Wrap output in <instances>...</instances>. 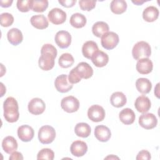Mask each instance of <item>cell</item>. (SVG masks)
<instances>
[{
	"label": "cell",
	"mask_w": 160,
	"mask_h": 160,
	"mask_svg": "<svg viewBox=\"0 0 160 160\" xmlns=\"http://www.w3.org/2000/svg\"><path fill=\"white\" fill-rule=\"evenodd\" d=\"M75 134L81 138H88L91 132L90 126L86 122L78 123L74 128Z\"/></svg>",
	"instance_id": "obj_30"
},
{
	"label": "cell",
	"mask_w": 160,
	"mask_h": 160,
	"mask_svg": "<svg viewBox=\"0 0 160 160\" xmlns=\"http://www.w3.org/2000/svg\"><path fill=\"white\" fill-rule=\"evenodd\" d=\"M109 26L104 21H98L92 27V32L98 38H101L105 33L109 32Z\"/></svg>",
	"instance_id": "obj_28"
},
{
	"label": "cell",
	"mask_w": 160,
	"mask_h": 160,
	"mask_svg": "<svg viewBox=\"0 0 160 160\" xmlns=\"http://www.w3.org/2000/svg\"><path fill=\"white\" fill-rule=\"evenodd\" d=\"M1 25L2 27H9L14 22V17L8 12H3L0 16Z\"/></svg>",
	"instance_id": "obj_35"
},
{
	"label": "cell",
	"mask_w": 160,
	"mask_h": 160,
	"mask_svg": "<svg viewBox=\"0 0 160 160\" xmlns=\"http://www.w3.org/2000/svg\"><path fill=\"white\" fill-rule=\"evenodd\" d=\"M144 2H146V1H141V0H136V1H132V2L138 5V6H141L142 5Z\"/></svg>",
	"instance_id": "obj_43"
},
{
	"label": "cell",
	"mask_w": 160,
	"mask_h": 160,
	"mask_svg": "<svg viewBox=\"0 0 160 160\" xmlns=\"http://www.w3.org/2000/svg\"><path fill=\"white\" fill-rule=\"evenodd\" d=\"M54 158V153L51 149L44 148L39 151L37 155L38 159L52 160Z\"/></svg>",
	"instance_id": "obj_34"
},
{
	"label": "cell",
	"mask_w": 160,
	"mask_h": 160,
	"mask_svg": "<svg viewBox=\"0 0 160 160\" xmlns=\"http://www.w3.org/2000/svg\"><path fill=\"white\" fill-rule=\"evenodd\" d=\"M119 39L118 35L114 32H108L101 37V45L108 50L114 49L119 43Z\"/></svg>",
	"instance_id": "obj_5"
},
{
	"label": "cell",
	"mask_w": 160,
	"mask_h": 160,
	"mask_svg": "<svg viewBox=\"0 0 160 160\" xmlns=\"http://www.w3.org/2000/svg\"><path fill=\"white\" fill-rule=\"evenodd\" d=\"M61 106L64 111L68 113H72L79 109V102L76 98L72 96H69L62 98L61 102Z\"/></svg>",
	"instance_id": "obj_6"
},
{
	"label": "cell",
	"mask_w": 160,
	"mask_h": 160,
	"mask_svg": "<svg viewBox=\"0 0 160 160\" xmlns=\"http://www.w3.org/2000/svg\"><path fill=\"white\" fill-rule=\"evenodd\" d=\"M86 22L87 20L86 17L82 14L79 12L73 14L71 16L69 20L70 24L77 29L83 28L86 24Z\"/></svg>",
	"instance_id": "obj_29"
},
{
	"label": "cell",
	"mask_w": 160,
	"mask_h": 160,
	"mask_svg": "<svg viewBox=\"0 0 160 160\" xmlns=\"http://www.w3.org/2000/svg\"><path fill=\"white\" fill-rule=\"evenodd\" d=\"M31 9L37 12H44L48 7L47 0H31Z\"/></svg>",
	"instance_id": "obj_33"
},
{
	"label": "cell",
	"mask_w": 160,
	"mask_h": 160,
	"mask_svg": "<svg viewBox=\"0 0 160 160\" xmlns=\"http://www.w3.org/2000/svg\"><path fill=\"white\" fill-rule=\"evenodd\" d=\"M55 42L61 49L68 48L71 43V35L66 31H59L55 35Z\"/></svg>",
	"instance_id": "obj_11"
},
{
	"label": "cell",
	"mask_w": 160,
	"mask_h": 160,
	"mask_svg": "<svg viewBox=\"0 0 160 160\" xmlns=\"http://www.w3.org/2000/svg\"><path fill=\"white\" fill-rule=\"evenodd\" d=\"M94 136L101 142H107L111 136L110 129L104 125H99L95 128Z\"/></svg>",
	"instance_id": "obj_18"
},
{
	"label": "cell",
	"mask_w": 160,
	"mask_h": 160,
	"mask_svg": "<svg viewBox=\"0 0 160 160\" xmlns=\"http://www.w3.org/2000/svg\"><path fill=\"white\" fill-rule=\"evenodd\" d=\"M30 22L33 27L38 29H46L49 26L48 21L43 14L32 16L30 19Z\"/></svg>",
	"instance_id": "obj_22"
},
{
	"label": "cell",
	"mask_w": 160,
	"mask_h": 160,
	"mask_svg": "<svg viewBox=\"0 0 160 160\" xmlns=\"http://www.w3.org/2000/svg\"><path fill=\"white\" fill-rule=\"evenodd\" d=\"M151 54V48L145 41H139L134 44L132 49V55L134 59L139 60L142 58H148Z\"/></svg>",
	"instance_id": "obj_3"
},
{
	"label": "cell",
	"mask_w": 160,
	"mask_h": 160,
	"mask_svg": "<svg viewBox=\"0 0 160 160\" xmlns=\"http://www.w3.org/2000/svg\"><path fill=\"white\" fill-rule=\"evenodd\" d=\"M105 111L104 108L98 104L91 106L88 110V118L93 122H100L105 118Z\"/></svg>",
	"instance_id": "obj_7"
},
{
	"label": "cell",
	"mask_w": 160,
	"mask_h": 160,
	"mask_svg": "<svg viewBox=\"0 0 160 160\" xmlns=\"http://www.w3.org/2000/svg\"><path fill=\"white\" fill-rule=\"evenodd\" d=\"M127 2L124 0H113L110 4L111 11L116 14H121L127 9Z\"/></svg>",
	"instance_id": "obj_31"
},
{
	"label": "cell",
	"mask_w": 160,
	"mask_h": 160,
	"mask_svg": "<svg viewBox=\"0 0 160 160\" xmlns=\"http://www.w3.org/2000/svg\"><path fill=\"white\" fill-rule=\"evenodd\" d=\"M139 125L146 129H151L154 128L158 124V119L152 113H144L139 118Z\"/></svg>",
	"instance_id": "obj_8"
},
{
	"label": "cell",
	"mask_w": 160,
	"mask_h": 160,
	"mask_svg": "<svg viewBox=\"0 0 160 160\" xmlns=\"http://www.w3.org/2000/svg\"><path fill=\"white\" fill-rule=\"evenodd\" d=\"M54 86L58 91L61 93H65L69 91L73 87L69 79H68V75L61 74L58 76L54 81Z\"/></svg>",
	"instance_id": "obj_9"
},
{
	"label": "cell",
	"mask_w": 160,
	"mask_h": 160,
	"mask_svg": "<svg viewBox=\"0 0 160 160\" xmlns=\"http://www.w3.org/2000/svg\"><path fill=\"white\" fill-rule=\"evenodd\" d=\"M12 0H1L0 1V4H1V6L2 8H8L9 6H11L12 3Z\"/></svg>",
	"instance_id": "obj_42"
},
{
	"label": "cell",
	"mask_w": 160,
	"mask_h": 160,
	"mask_svg": "<svg viewBox=\"0 0 160 160\" xmlns=\"http://www.w3.org/2000/svg\"><path fill=\"white\" fill-rule=\"evenodd\" d=\"M46 108L44 102L39 98L32 99L28 103V110L34 115H39L44 112Z\"/></svg>",
	"instance_id": "obj_12"
},
{
	"label": "cell",
	"mask_w": 160,
	"mask_h": 160,
	"mask_svg": "<svg viewBox=\"0 0 160 160\" xmlns=\"http://www.w3.org/2000/svg\"><path fill=\"white\" fill-rule=\"evenodd\" d=\"M91 59L94 66L98 68H102L108 64L109 56L104 52L98 50L92 54Z\"/></svg>",
	"instance_id": "obj_19"
},
{
	"label": "cell",
	"mask_w": 160,
	"mask_h": 160,
	"mask_svg": "<svg viewBox=\"0 0 160 160\" xmlns=\"http://www.w3.org/2000/svg\"><path fill=\"white\" fill-rule=\"evenodd\" d=\"M59 3L66 8H71L76 2V0H59Z\"/></svg>",
	"instance_id": "obj_40"
},
{
	"label": "cell",
	"mask_w": 160,
	"mask_h": 160,
	"mask_svg": "<svg viewBox=\"0 0 160 160\" xmlns=\"http://www.w3.org/2000/svg\"><path fill=\"white\" fill-rule=\"evenodd\" d=\"M135 113L130 108L123 109L119 114L120 121L126 125L132 124L135 120Z\"/></svg>",
	"instance_id": "obj_23"
},
{
	"label": "cell",
	"mask_w": 160,
	"mask_h": 160,
	"mask_svg": "<svg viewBox=\"0 0 160 160\" xmlns=\"http://www.w3.org/2000/svg\"><path fill=\"white\" fill-rule=\"evenodd\" d=\"M136 110L141 113L147 112L151 108V103L150 99L144 95L138 97L134 102Z\"/></svg>",
	"instance_id": "obj_17"
},
{
	"label": "cell",
	"mask_w": 160,
	"mask_h": 160,
	"mask_svg": "<svg viewBox=\"0 0 160 160\" xmlns=\"http://www.w3.org/2000/svg\"><path fill=\"white\" fill-rule=\"evenodd\" d=\"M151 154L150 152L147 150H142L139 151L136 156L137 160H141V159H146L149 160L151 159Z\"/></svg>",
	"instance_id": "obj_39"
},
{
	"label": "cell",
	"mask_w": 160,
	"mask_h": 160,
	"mask_svg": "<svg viewBox=\"0 0 160 160\" xmlns=\"http://www.w3.org/2000/svg\"><path fill=\"white\" fill-rule=\"evenodd\" d=\"M9 159V160H22L23 156L20 152L14 151L12 153H11Z\"/></svg>",
	"instance_id": "obj_41"
},
{
	"label": "cell",
	"mask_w": 160,
	"mask_h": 160,
	"mask_svg": "<svg viewBox=\"0 0 160 160\" xmlns=\"http://www.w3.org/2000/svg\"><path fill=\"white\" fill-rule=\"evenodd\" d=\"M110 102L112 106L115 108H121L127 102V99L124 94L122 92H115L112 94L110 98Z\"/></svg>",
	"instance_id": "obj_25"
},
{
	"label": "cell",
	"mask_w": 160,
	"mask_h": 160,
	"mask_svg": "<svg viewBox=\"0 0 160 160\" xmlns=\"http://www.w3.org/2000/svg\"><path fill=\"white\" fill-rule=\"evenodd\" d=\"M159 10L153 6L147 7L142 12V18L144 20L151 22L155 21L159 16Z\"/></svg>",
	"instance_id": "obj_26"
},
{
	"label": "cell",
	"mask_w": 160,
	"mask_h": 160,
	"mask_svg": "<svg viewBox=\"0 0 160 160\" xmlns=\"http://www.w3.org/2000/svg\"><path fill=\"white\" fill-rule=\"evenodd\" d=\"M74 69L81 79H89L93 74V69L92 67L86 62H79Z\"/></svg>",
	"instance_id": "obj_15"
},
{
	"label": "cell",
	"mask_w": 160,
	"mask_h": 160,
	"mask_svg": "<svg viewBox=\"0 0 160 160\" xmlns=\"http://www.w3.org/2000/svg\"><path fill=\"white\" fill-rule=\"evenodd\" d=\"M56 138L55 129L51 126L45 125L42 126L38 132V139L44 144L51 143Z\"/></svg>",
	"instance_id": "obj_4"
},
{
	"label": "cell",
	"mask_w": 160,
	"mask_h": 160,
	"mask_svg": "<svg viewBox=\"0 0 160 160\" xmlns=\"http://www.w3.org/2000/svg\"><path fill=\"white\" fill-rule=\"evenodd\" d=\"M34 129L28 125H22L18 129V138L23 142L31 141L34 138Z\"/></svg>",
	"instance_id": "obj_13"
},
{
	"label": "cell",
	"mask_w": 160,
	"mask_h": 160,
	"mask_svg": "<svg viewBox=\"0 0 160 160\" xmlns=\"http://www.w3.org/2000/svg\"><path fill=\"white\" fill-rule=\"evenodd\" d=\"M56 48L51 44H45L41 50V56L39 58V68L44 71H49L54 66V59L57 56Z\"/></svg>",
	"instance_id": "obj_1"
},
{
	"label": "cell",
	"mask_w": 160,
	"mask_h": 160,
	"mask_svg": "<svg viewBox=\"0 0 160 160\" xmlns=\"http://www.w3.org/2000/svg\"><path fill=\"white\" fill-rule=\"evenodd\" d=\"M98 50L99 49L97 43L92 41H86L84 43L82 47V55L87 59H91L92 54Z\"/></svg>",
	"instance_id": "obj_24"
},
{
	"label": "cell",
	"mask_w": 160,
	"mask_h": 160,
	"mask_svg": "<svg viewBox=\"0 0 160 160\" xmlns=\"http://www.w3.org/2000/svg\"><path fill=\"white\" fill-rule=\"evenodd\" d=\"M49 20L54 24L58 25L64 23L67 18L66 13L60 8H53L48 13Z\"/></svg>",
	"instance_id": "obj_10"
},
{
	"label": "cell",
	"mask_w": 160,
	"mask_h": 160,
	"mask_svg": "<svg viewBox=\"0 0 160 160\" xmlns=\"http://www.w3.org/2000/svg\"><path fill=\"white\" fill-rule=\"evenodd\" d=\"M31 0H25V1H20L18 0L17 1V8L19 11L22 12H28L31 9Z\"/></svg>",
	"instance_id": "obj_37"
},
{
	"label": "cell",
	"mask_w": 160,
	"mask_h": 160,
	"mask_svg": "<svg viewBox=\"0 0 160 160\" xmlns=\"http://www.w3.org/2000/svg\"><path fill=\"white\" fill-rule=\"evenodd\" d=\"M68 78H69V79H68L69 81L72 84L78 83V82H80L81 80V78L79 77V76L76 71L74 68L73 69H72L71 71L69 72Z\"/></svg>",
	"instance_id": "obj_38"
},
{
	"label": "cell",
	"mask_w": 160,
	"mask_h": 160,
	"mask_svg": "<svg viewBox=\"0 0 160 160\" xmlns=\"http://www.w3.org/2000/svg\"><path fill=\"white\" fill-rule=\"evenodd\" d=\"M109 158H110V159H115V158H116V159H119V158L116 157V156H114L112 154L111 156H109L106 157L105 159H109Z\"/></svg>",
	"instance_id": "obj_45"
},
{
	"label": "cell",
	"mask_w": 160,
	"mask_h": 160,
	"mask_svg": "<svg viewBox=\"0 0 160 160\" xmlns=\"http://www.w3.org/2000/svg\"><path fill=\"white\" fill-rule=\"evenodd\" d=\"M159 83H158L156 88H154V94L158 98H159V92H158L159 91Z\"/></svg>",
	"instance_id": "obj_44"
},
{
	"label": "cell",
	"mask_w": 160,
	"mask_h": 160,
	"mask_svg": "<svg viewBox=\"0 0 160 160\" xmlns=\"http://www.w3.org/2000/svg\"><path fill=\"white\" fill-rule=\"evenodd\" d=\"M8 41L14 46L19 44L23 39V36L21 31L18 28H12L7 33Z\"/></svg>",
	"instance_id": "obj_21"
},
{
	"label": "cell",
	"mask_w": 160,
	"mask_h": 160,
	"mask_svg": "<svg viewBox=\"0 0 160 160\" xmlns=\"http://www.w3.org/2000/svg\"><path fill=\"white\" fill-rule=\"evenodd\" d=\"M136 68L139 73L141 74H148L152 71V62L149 58H142L138 60Z\"/></svg>",
	"instance_id": "obj_16"
},
{
	"label": "cell",
	"mask_w": 160,
	"mask_h": 160,
	"mask_svg": "<svg viewBox=\"0 0 160 160\" xmlns=\"http://www.w3.org/2000/svg\"><path fill=\"white\" fill-rule=\"evenodd\" d=\"M74 62L72 56L69 53H64L61 54L58 60L59 65L62 68H68Z\"/></svg>",
	"instance_id": "obj_32"
},
{
	"label": "cell",
	"mask_w": 160,
	"mask_h": 160,
	"mask_svg": "<svg viewBox=\"0 0 160 160\" xmlns=\"http://www.w3.org/2000/svg\"><path fill=\"white\" fill-rule=\"evenodd\" d=\"M18 142L16 139L11 136L6 137L2 142V148L4 151L8 154H11L18 149Z\"/></svg>",
	"instance_id": "obj_20"
},
{
	"label": "cell",
	"mask_w": 160,
	"mask_h": 160,
	"mask_svg": "<svg viewBox=\"0 0 160 160\" xmlns=\"http://www.w3.org/2000/svg\"><path fill=\"white\" fill-rule=\"evenodd\" d=\"M4 118L9 122H16L19 117L18 103L13 97H8L3 104Z\"/></svg>",
	"instance_id": "obj_2"
},
{
	"label": "cell",
	"mask_w": 160,
	"mask_h": 160,
	"mask_svg": "<svg viewBox=\"0 0 160 160\" xmlns=\"http://www.w3.org/2000/svg\"><path fill=\"white\" fill-rule=\"evenodd\" d=\"M71 154L76 157L84 156L88 151V146L84 141L78 140L74 141L70 147Z\"/></svg>",
	"instance_id": "obj_14"
},
{
	"label": "cell",
	"mask_w": 160,
	"mask_h": 160,
	"mask_svg": "<svg viewBox=\"0 0 160 160\" xmlns=\"http://www.w3.org/2000/svg\"><path fill=\"white\" fill-rule=\"evenodd\" d=\"M137 90L144 94L149 93L152 89V83L147 78H141L137 79L136 82Z\"/></svg>",
	"instance_id": "obj_27"
},
{
	"label": "cell",
	"mask_w": 160,
	"mask_h": 160,
	"mask_svg": "<svg viewBox=\"0 0 160 160\" xmlns=\"http://www.w3.org/2000/svg\"><path fill=\"white\" fill-rule=\"evenodd\" d=\"M96 1H86L81 0L79 1V4L80 8L82 11H90L93 9L96 6Z\"/></svg>",
	"instance_id": "obj_36"
}]
</instances>
